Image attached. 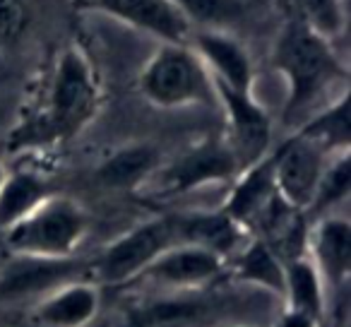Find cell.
I'll return each instance as SVG.
<instances>
[{
	"instance_id": "obj_1",
	"label": "cell",
	"mask_w": 351,
	"mask_h": 327,
	"mask_svg": "<svg viewBox=\"0 0 351 327\" xmlns=\"http://www.w3.org/2000/svg\"><path fill=\"white\" fill-rule=\"evenodd\" d=\"M97 104L99 87L89 60L77 49L63 51L53 65L39 116L25 130V137H17L15 145L70 140L92 121Z\"/></svg>"
},
{
	"instance_id": "obj_2",
	"label": "cell",
	"mask_w": 351,
	"mask_h": 327,
	"mask_svg": "<svg viewBox=\"0 0 351 327\" xmlns=\"http://www.w3.org/2000/svg\"><path fill=\"white\" fill-rule=\"evenodd\" d=\"M272 63L289 84L284 123H293L306 116L332 84L346 77V70L337 58L332 41L311 32L301 20L291 22L282 32L274 46Z\"/></svg>"
},
{
	"instance_id": "obj_3",
	"label": "cell",
	"mask_w": 351,
	"mask_h": 327,
	"mask_svg": "<svg viewBox=\"0 0 351 327\" xmlns=\"http://www.w3.org/2000/svg\"><path fill=\"white\" fill-rule=\"evenodd\" d=\"M89 229L87 212L70 197L49 195L17 224L5 229V243L15 255L73 258Z\"/></svg>"
},
{
	"instance_id": "obj_4",
	"label": "cell",
	"mask_w": 351,
	"mask_h": 327,
	"mask_svg": "<svg viewBox=\"0 0 351 327\" xmlns=\"http://www.w3.org/2000/svg\"><path fill=\"white\" fill-rule=\"evenodd\" d=\"M140 89L154 106L215 104V82L200 56L186 44H166L142 70Z\"/></svg>"
},
{
	"instance_id": "obj_5",
	"label": "cell",
	"mask_w": 351,
	"mask_h": 327,
	"mask_svg": "<svg viewBox=\"0 0 351 327\" xmlns=\"http://www.w3.org/2000/svg\"><path fill=\"white\" fill-rule=\"evenodd\" d=\"M178 243L176 217H156L116 239L92 267L104 284L135 282L164 250Z\"/></svg>"
},
{
	"instance_id": "obj_6",
	"label": "cell",
	"mask_w": 351,
	"mask_h": 327,
	"mask_svg": "<svg viewBox=\"0 0 351 327\" xmlns=\"http://www.w3.org/2000/svg\"><path fill=\"white\" fill-rule=\"evenodd\" d=\"M92 265L73 258H41V255H15L0 267V303L12 306L36 301L56 289L73 282H84Z\"/></svg>"
},
{
	"instance_id": "obj_7",
	"label": "cell",
	"mask_w": 351,
	"mask_h": 327,
	"mask_svg": "<svg viewBox=\"0 0 351 327\" xmlns=\"http://www.w3.org/2000/svg\"><path fill=\"white\" fill-rule=\"evenodd\" d=\"M241 173V164L236 159L229 142L207 140L193 149L183 152L166 167H159L147 183H156L159 195H183L207 183H221L236 178Z\"/></svg>"
},
{
	"instance_id": "obj_8",
	"label": "cell",
	"mask_w": 351,
	"mask_h": 327,
	"mask_svg": "<svg viewBox=\"0 0 351 327\" xmlns=\"http://www.w3.org/2000/svg\"><path fill=\"white\" fill-rule=\"evenodd\" d=\"M330 156V152L322 149L317 142L303 137L301 132L279 145L272 154L274 186H277L279 197L293 210L306 212L311 207L317 181Z\"/></svg>"
},
{
	"instance_id": "obj_9",
	"label": "cell",
	"mask_w": 351,
	"mask_h": 327,
	"mask_svg": "<svg viewBox=\"0 0 351 327\" xmlns=\"http://www.w3.org/2000/svg\"><path fill=\"white\" fill-rule=\"evenodd\" d=\"M215 94L226 111V121H229L231 130L229 147L234 149L241 171H243L267 154L269 135H272L269 118L263 111V106L253 99V94L234 92V89L221 87V84H215Z\"/></svg>"
},
{
	"instance_id": "obj_10",
	"label": "cell",
	"mask_w": 351,
	"mask_h": 327,
	"mask_svg": "<svg viewBox=\"0 0 351 327\" xmlns=\"http://www.w3.org/2000/svg\"><path fill=\"white\" fill-rule=\"evenodd\" d=\"M226 260L200 245L176 243L159 255L135 282H154L164 287H202L221 277Z\"/></svg>"
},
{
	"instance_id": "obj_11",
	"label": "cell",
	"mask_w": 351,
	"mask_h": 327,
	"mask_svg": "<svg viewBox=\"0 0 351 327\" xmlns=\"http://www.w3.org/2000/svg\"><path fill=\"white\" fill-rule=\"evenodd\" d=\"M191 39L195 41L193 51L205 63L212 82L241 94L253 92V63L239 39L221 29H193Z\"/></svg>"
},
{
	"instance_id": "obj_12",
	"label": "cell",
	"mask_w": 351,
	"mask_h": 327,
	"mask_svg": "<svg viewBox=\"0 0 351 327\" xmlns=\"http://www.w3.org/2000/svg\"><path fill=\"white\" fill-rule=\"evenodd\" d=\"M306 255L315 265L322 284L344 289L351 274V224L341 215L317 217L315 226L308 231Z\"/></svg>"
},
{
	"instance_id": "obj_13",
	"label": "cell",
	"mask_w": 351,
	"mask_h": 327,
	"mask_svg": "<svg viewBox=\"0 0 351 327\" xmlns=\"http://www.w3.org/2000/svg\"><path fill=\"white\" fill-rule=\"evenodd\" d=\"M111 15L156 34L166 44H186L191 39L193 25L186 20L173 0H97Z\"/></svg>"
},
{
	"instance_id": "obj_14",
	"label": "cell",
	"mask_w": 351,
	"mask_h": 327,
	"mask_svg": "<svg viewBox=\"0 0 351 327\" xmlns=\"http://www.w3.org/2000/svg\"><path fill=\"white\" fill-rule=\"evenodd\" d=\"M236 178L239 181L226 200L224 212L245 229L267 210L274 197H279L277 186H274L272 154H265L260 161L243 169Z\"/></svg>"
},
{
	"instance_id": "obj_15",
	"label": "cell",
	"mask_w": 351,
	"mask_h": 327,
	"mask_svg": "<svg viewBox=\"0 0 351 327\" xmlns=\"http://www.w3.org/2000/svg\"><path fill=\"white\" fill-rule=\"evenodd\" d=\"M176 226H178V243L200 245L221 255L224 260L231 253H239L243 243V226L231 219L224 210L181 215L176 217Z\"/></svg>"
},
{
	"instance_id": "obj_16",
	"label": "cell",
	"mask_w": 351,
	"mask_h": 327,
	"mask_svg": "<svg viewBox=\"0 0 351 327\" xmlns=\"http://www.w3.org/2000/svg\"><path fill=\"white\" fill-rule=\"evenodd\" d=\"M99 311V289L92 282H73L56 289L36 306V320L44 327H84Z\"/></svg>"
},
{
	"instance_id": "obj_17",
	"label": "cell",
	"mask_w": 351,
	"mask_h": 327,
	"mask_svg": "<svg viewBox=\"0 0 351 327\" xmlns=\"http://www.w3.org/2000/svg\"><path fill=\"white\" fill-rule=\"evenodd\" d=\"M161 167L159 149L152 145H130L113 152L97 169V181L113 191H135L145 186Z\"/></svg>"
},
{
	"instance_id": "obj_18",
	"label": "cell",
	"mask_w": 351,
	"mask_h": 327,
	"mask_svg": "<svg viewBox=\"0 0 351 327\" xmlns=\"http://www.w3.org/2000/svg\"><path fill=\"white\" fill-rule=\"evenodd\" d=\"M284 298L291 311L306 313L315 322L325 315V284L308 255L284 263Z\"/></svg>"
},
{
	"instance_id": "obj_19",
	"label": "cell",
	"mask_w": 351,
	"mask_h": 327,
	"mask_svg": "<svg viewBox=\"0 0 351 327\" xmlns=\"http://www.w3.org/2000/svg\"><path fill=\"white\" fill-rule=\"evenodd\" d=\"M51 195L49 183L32 171L8 173L0 186V229L5 231Z\"/></svg>"
},
{
	"instance_id": "obj_20",
	"label": "cell",
	"mask_w": 351,
	"mask_h": 327,
	"mask_svg": "<svg viewBox=\"0 0 351 327\" xmlns=\"http://www.w3.org/2000/svg\"><path fill=\"white\" fill-rule=\"evenodd\" d=\"M236 277L241 282L269 289L284 298V260L263 239H253L248 245H241L236 253Z\"/></svg>"
},
{
	"instance_id": "obj_21",
	"label": "cell",
	"mask_w": 351,
	"mask_h": 327,
	"mask_svg": "<svg viewBox=\"0 0 351 327\" xmlns=\"http://www.w3.org/2000/svg\"><path fill=\"white\" fill-rule=\"evenodd\" d=\"M298 132H301L303 137H308V140L317 142V145L330 152V154L349 149V142H351L349 97L341 94L335 104H330L327 108L317 111L315 116L306 118V123H303Z\"/></svg>"
},
{
	"instance_id": "obj_22",
	"label": "cell",
	"mask_w": 351,
	"mask_h": 327,
	"mask_svg": "<svg viewBox=\"0 0 351 327\" xmlns=\"http://www.w3.org/2000/svg\"><path fill=\"white\" fill-rule=\"evenodd\" d=\"M351 191V156L349 149L337 152L327 159L322 176L317 181L315 195L311 200V207L306 212H313L315 217L332 215L335 207H339L341 202L349 197Z\"/></svg>"
},
{
	"instance_id": "obj_23",
	"label": "cell",
	"mask_w": 351,
	"mask_h": 327,
	"mask_svg": "<svg viewBox=\"0 0 351 327\" xmlns=\"http://www.w3.org/2000/svg\"><path fill=\"white\" fill-rule=\"evenodd\" d=\"M178 10L186 15L197 29H219L226 22H234L243 15L245 0H173Z\"/></svg>"
},
{
	"instance_id": "obj_24",
	"label": "cell",
	"mask_w": 351,
	"mask_h": 327,
	"mask_svg": "<svg viewBox=\"0 0 351 327\" xmlns=\"http://www.w3.org/2000/svg\"><path fill=\"white\" fill-rule=\"evenodd\" d=\"M301 22L322 39L335 41L346 29L344 0H298Z\"/></svg>"
},
{
	"instance_id": "obj_25",
	"label": "cell",
	"mask_w": 351,
	"mask_h": 327,
	"mask_svg": "<svg viewBox=\"0 0 351 327\" xmlns=\"http://www.w3.org/2000/svg\"><path fill=\"white\" fill-rule=\"evenodd\" d=\"M202 303L193 301H156L140 308L130 317V327H166L176 322H191L202 313Z\"/></svg>"
},
{
	"instance_id": "obj_26",
	"label": "cell",
	"mask_w": 351,
	"mask_h": 327,
	"mask_svg": "<svg viewBox=\"0 0 351 327\" xmlns=\"http://www.w3.org/2000/svg\"><path fill=\"white\" fill-rule=\"evenodd\" d=\"M27 25L22 0H0V41H15Z\"/></svg>"
},
{
	"instance_id": "obj_27",
	"label": "cell",
	"mask_w": 351,
	"mask_h": 327,
	"mask_svg": "<svg viewBox=\"0 0 351 327\" xmlns=\"http://www.w3.org/2000/svg\"><path fill=\"white\" fill-rule=\"evenodd\" d=\"M317 322L313 320V317H308L306 313H298V311H291L289 308L287 315L282 317V322H279V327H315Z\"/></svg>"
},
{
	"instance_id": "obj_28",
	"label": "cell",
	"mask_w": 351,
	"mask_h": 327,
	"mask_svg": "<svg viewBox=\"0 0 351 327\" xmlns=\"http://www.w3.org/2000/svg\"><path fill=\"white\" fill-rule=\"evenodd\" d=\"M5 176H8L5 169H3V164H0V186H3V181H5Z\"/></svg>"
}]
</instances>
